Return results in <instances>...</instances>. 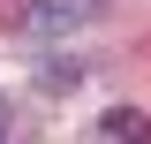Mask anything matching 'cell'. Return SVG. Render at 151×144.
<instances>
[{
  "instance_id": "obj_1",
  "label": "cell",
  "mask_w": 151,
  "mask_h": 144,
  "mask_svg": "<svg viewBox=\"0 0 151 144\" xmlns=\"http://www.w3.org/2000/svg\"><path fill=\"white\" fill-rule=\"evenodd\" d=\"M98 144H151V121L136 106H113L106 121H98Z\"/></svg>"
},
{
  "instance_id": "obj_2",
  "label": "cell",
  "mask_w": 151,
  "mask_h": 144,
  "mask_svg": "<svg viewBox=\"0 0 151 144\" xmlns=\"http://www.w3.org/2000/svg\"><path fill=\"white\" fill-rule=\"evenodd\" d=\"M23 23H30L38 38H60V31H68V23H83V8H68V0H38V8H30V15H23Z\"/></svg>"
}]
</instances>
